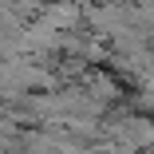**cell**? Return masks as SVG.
<instances>
[{"mask_svg": "<svg viewBox=\"0 0 154 154\" xmlns=\"http://www.w3.org/2000/svg\"><path fill=\"white\" fill-rule=\"evenodd\" d=\"M107 142L111 146H154V119L127 115L119 122H107Z\"/></svg>", "mask_w": 154, "mask_h": 154, "instance_id": "6da1fadb", "label": "cell"}]
</instances>
